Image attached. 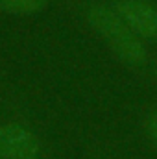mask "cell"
<instances>
[{"instance_id":"cell-5","label":"cell","mask_w":157,"mask_h":159,"mask_svg":"<svg viewBox=\"0 0 157 159\" xmlns=\"http://www.w3.org/2000/svg\"><path fill=\"white\" fill-rule=\"evenodd\" d=\"M148 135H150V139L157 144V111L148 120Z\"/></svg>"},{"instance_id":"cell-3","label":"cell","mask_w":157,"mask_h":159,"mask_svg":"<svg viewBox=\"0 0 157 159\" xmlns=\"http://www.w3.org/2000/svg\"><path fill=\"white\" fill-rule=\"evenodd\" d=\"M39 139L19 124L0 126V159H35Z\"/></svg>"},{"instance_id":"cell-2","label":"cell","mask_w":157,"mask_h":159,"mask_svg":"<svg viewBox=\"0 0 157 159\" xmlns=\"http://www.w3.org/2000/svg\"><path fill=\"white\" fill-rule=\"evenodd\" d=\"M117 15L137 37L157 41V7L148 0H118Z\"/></svg>"},{"instance_id":"cell-4","label":"cell","mask_w":157,"mask_h":159,"mask_svg":"<svg viewBox=\"0 0 157 159\" xmlns=\"http://www.w3.org/2000/svg\"><path fill=\"white\" fill-rule=\"evenodd\" d=\"M48 0H0V9L17 15H28L44 7Z\"/></svg>"},{"instance_id":"cell-1","label":"cell","mask_w":157,"mask_h":159,"mask_svg":"<svg viewBox=\"0 0 157 159\" xmlns=\"http://www.w3.org/2000/svg\"><path fill=\"white\" fill-rule=\"evenodd\" d=\"M89 22L126 63L139 65L146 59V50L142 43L124 24V20L117 15V11L104 6H92L89 9Z\"/></svg>"}]
</instances>
